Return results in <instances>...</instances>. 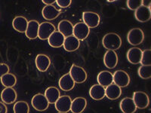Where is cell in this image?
<instances>
[{
    "mask_svg": "<svg viewBox=\"0 0 151 113\" xmlns=\"http://www.w3.org/2000/svg\"><path fill=\"white\" fill-rule=\"evenodd\" d=\"M138 75L142 79H149L151 78V66H141L137 70Z\"/></svg>",
    "mask_w": 151,
    "mask_h": 113,
    "instance_id": "obj_31",
    "label": "cell"
},
{
    "mask_svg": "<svg viewBox=\"0 0 151 113\" xmlns=\"http://www.w3.org/2000/svg\"><path fill=\"white\" fill-rule=\"evenodd\" d=\"M42 2L47 5H52L55 2H56L55 0H42Z\"/></svg>",
    "mask_w": 151,
    "mask_h": 113,
    "instance_id": "obj_38",
    "label": "cell"
},
{
    "mask_svg": "<svg viewBox=\"0 0 151 113\" xmlns=\"http://www.w3.org/2000/svg\"><path fill=\"white\" fill-rule=\"evenodd\" d=\"M58 113H67V112H58Z\"/></svg>",
    "mask_w": 151,
    "mask_h": 113,
    "instance_id": "obj_39",
    "label": "cell"
},
{
    "mask_svg": "<svg viewBox=\"0 0 151 113\" xmlns=\"http://www.w3.org/2000/svg\"><path fill=\"white\" fill-rule=\"evenodd\" d=\"M142 5L141 0H128L127 6L130 10L136 11Z\"/></svg>",
    "mask_w": 151,
    "mask_h": 113,
    "instance_id": "obj_33",
    "label": "cell"
},
{
    "mask_svg": "<svg viewBox=\"0 0 151 113\" xmlns=\"http://www.w3.org/2000/svg\"><path fill=\"white\" fill-rule=\"evenodd\" d=\"M150 0H142V5L144 6V7L150 8Z\"/></svg>",
    "mask_w": 151,
    "mask_h": 113,
    "instance_id": "obj_37",
    "label": "cell"
},
{
    "mask_svg": "<svg viewBox=\"0 0 151 113\" xmlns=\"http://www.w3.org/2000/svg\"><path fill=\"white\" fill-rule=\"evenodd\" d=\"M69 74L74 81V82L77 84L84 83L87 79V73L83 67L73 64Z\"/></svg>",
    "mask_w": 151,
    "mask_h": 113,
    "instance_id": "obj_2",
    "label": "cell"
},
{
    "mask_svg": "<svg viewBox=\"0 0 151 113\" xmlns=\"http://www.w3.org/2000/svg\"><path fill=\"white\" fill-rule=\"evenodd\" d=\"M98 84L106 87L113 83V74L109 71H102L98 75L97 77Z\"/></svg>",
    "mask_w": 151,
    "mask_h": 113,
    "instance_id": "obj_25",
    "label": "cell"
},
{
    "mask_svg": "<svg viewBox=\"0 0 151 113\" xmlns=\"http://www.w3.org/2000/svg\"><path fill=\"white\" fill-rule=\"evenodd\" d=\"M31 104L33 108L39 112H43L48 108L49 103L44 94H37L33 96L31 100Z\"/></svg>",
    "mask_w": 151,
    "mask_h": 113,
    "instance_id": "obj_5",
    "label": "cell"
},
{
    "mask_svg": "<svg viewBox=\"0 0 151 113\" xmlns=\"http://www.w3.org/2000/svg\"><path fill=\"white\" fill-rule=\"evenodd\" d=\"M142 56V50L139 48H132L128 51L127 52V59L128 61L132 64H140Z\"/></svg>",
    "mask_w": 151,
    "mask_h": 113,
    "instance_id": "obj_16",
    "label": "cell"
},
{
    "mask_svg": "<svg viewBox=\"0 0 151 113\" xmlns=\"http://www.w3.org/2000/svg\"><path fill=\"white\" fill-rule=\"evenodd\" d=\"M1 99L5 104H12L17 99V92L13 87H5L1 93Z\"/></svg>",
    "mask_w": 151,
    "mask_h": 113,
    "instance_id": "obj_11",
    "label": "cell"
},
{
    "mask_svg": "<svg viewBox=\"0 0 151 113\" xmlns=\"http://www.w3.org/2000/svg\"><path fill=\"white\" fill-rule=\"evenodd\" d=\"M14 113H29V106L27 102L25 101H17L14 103Z\"/></svg>",
    "mask_w": 151,
    "mask_h": 113,
    "instance_id": "obj_30",
    "label": "cell"
},
{
    "mask_svg": "<svg viewBox=\"0 0 151 113\" xmlns=\"http://www.w3.org/2000/svg\"><path fill=\"white\" fill-rule=\"evenodd\" d=\"M90 33V29L86 24L83 22H79L73 26V36H75L79 41H83L88 36Z\"/></svg>",
    "mask_w": 151,
    "mask_h": 113,
    "instance_id": "obj_6",
    "label": "cell"
},
{
    "mask_svg": "<svg viewBox=\"0 0 151 113\" xmlns=\"http://www.w3.org/2000/svg\"><path fill=\"white\" fill-rule=\"evenodd\" d=\"M58 32H60L62 35H64V37L72 36L73 31V25L70 21L67 20H63L60 21L58 26Z\"/></svg>",
    "mask_w": 151,
    "mask_h": 113,
    "instance_id": "obj_27",
    "label": "cell"
},
{
    "mask_svg": "<svg viewBox=\"0 0 151 113\" xmlns=\"http://www.w3.org/2000/svg\"><path fill=\"white\" fill-rule=\"evenodd\" d=\"M87 106V100L84 97H76L72 100L70 111L73 113H82Z\"/></svg>",
    "mask_w": 151,
    "mask_h": 113,
    "instance_id": "obj_21",
    "label": "cell"
},
{
    "mask_svg": "<svg viewBox=\"0 0 151 113\" xmlns=\"http://www.w3.org/2000/svg\"><path fill=\"white\" fill-rule=\"evenodd\" d=\"M72 1L71 0H57L56 3L58 4L59 7L60 8H67L70 5Z\"/></svg>",
    "mask_w": 151,
    "mask_h": 113,
    "instance_id": "obj_34",
    "label": "cell"
},
{
    "mask_svg": "<svg viewBox=\"0 0 151 113\" xmlns=\"http://www.w3.org/2000/svg\"><path fill=\"white\" fill-rule=\"evenodd\" d=\"M140 64L142 66H150L151 65V50L146 49L142 51V56Z\"/></svg>",
    "mask_w": 151,
    "mask_h": 113,
    "instance_id": "obj_32",
    "label": "cell"
},
{
    "mask_svg": "<svg viewBox=\"0 0 151 113\" xmlns=\"http://www.w3.org/2000/svg\"><path fill=\"white\" fill-rule=\"evenodd\" d=\"M133 101L137 109H146L150 105L149 96L143 91H136L133 94Z\"/></svg>",
    "mask_w": 151,
    "mask_h": 113,
    "instance_id": "obj_4",
    "label": "cell"
},
{
    "mask_svg": "<svg viewBox=\"0 0 151 113\" xmlns=\"http://www.w3.org/2000/svg\"><path fill=\"white\" fill-rule=\"evenodd\" d=\"M113 83L119 87H127L130 83L129 74L123 70H117L113 74Z\"/></svg>",
    "mask_w": 151,
    "mask_h": 113,
    "instance_id": "obj_9",
    "label": "cell"
},
{
    "mask_svg": "<svg viewBox=\"0 0 151 113\" xmlns=\"http://www.w3.org/2000/svg\"><path fill=\"white\" fill-rule=\"evenodd\" d=\"M103 46L109 51L118 50L122 45V39L120 36L114 33H110L105 35L102 39Z\"/></svg>",
    "mask_w": 151,
    "mask_h": 113,
    "instance_id": "obj_1",
    "label": "cell"
},
{
    "mask_svg": "<svg viewBox=\"0 0 151 113\" xmlns=\"http://www.w3.org/2000/svg\"><path fill=\"white\" fill-rule=\"evenodd\" d=\"M79 45H80V41L72 35L65 37L63 46L65 51L68 52H73L76 51L79 48Z\"/></svg>",
    "mask_w": 151,
    "mask_h": 113,
    "instance_id": "obj_17",
    "label": "cell"
},
{
    "mask_svg": "<svg viewBox=\"0 0 151 113\" xmlns=\"http://www.w3.org/2000/svg\"><path fill=\"white\" fill-rule=\"evenodd\" d=\"M9 72V67L5 64H0V79Z\"/></svg>",
    "mask_w": 151,
    "mask_h": 113,
    "instance_id": "obj_35",
    "label": "cell"
},
{
    "mask_svg": "<svg viewBox=\"0 0 151 113\" xmlns=\"http://www.w3.org/2000/svg\"><path fill=\"white\" fill-rule=\"evenodd\" d=\"M119 107L123 113H134L137 110V107L133 99L130 97L123 98L120 101Z\"/></svg>",
    "mask_w": 151,
    "mask_h": 113,
    "instance_id": "obj_24",
    "label": "cell"
},
{
    "mask_svg": "<svg viewBox=\"0 0 151 113\" xmlns=\"http://www.w3.org/2000/svg\"><path fill=\"white\" fill-rule=\"evenodd\" d=\"M45 97L49 104H55L56 101L60 97V91L56 87H49L45 91Z\"/></svg>",
    "mask_w": 151,
    "mask_h": 113,
    "instance_id": "obj_28",
    "label": "cell"
},
{
    "mask_svg": "<svg viewBox=\"0 0 151 113\" xmlns=\"http://www.w3.org/2000/svg\"><path fill=\"white\" fill-rule=\"evenodd\" d=\"M55 26L54 24L49 22H42L40 24L39 26V33L38 38L41 40H47L49 36L55 32Z\"/></svg>",
    "mask_w": 151,
    "mask_h": 113,
    "instance_id": "obj_8",
    "label": "cell"
},
{
    "mask_svg": "<svg viewBox=\"0 0 151 113\" xmlns=\"http://www.w3.org/2000/svg\"><path fill=\"white\" fill-rule=\"evenodd\" d=\"M104 64L108 69H114L118 64V56L114 51H107L104 56Z\"/></svg>",
    "mask_w": 151,
    "mask_h": 113,
    "instance_id": "obj_12",
    "label": "cell"
},
{
    "mask_svg": "<svg viewBox=\"0 0 151 113\" xmlns=\"http://www.w3.org/2000/svg\"><path fill=\"white\" fill-rule=\"evenodd\" d=\"M7 106L2 102H0V113H7Z\"/></svg>",
    "mask_w": 151,
    "mask_h": 113,
    "instance_id": "obj_36",
    "label": "cell"
},
{
    "mask_svg": "<svg viewBox=\"0 0 151 113\" xmlns=\"http://www.w3.org/2000/svg\"><path fill=\"white\" fill-rule=\"evenodd\" d=\"M58 84L60 89L64 91H71L72 89H73L74 86H75V82L69 73L65 74L62 77H60Z\"/></svg>",
    "mask_w": 151,
    "mask_h": 113,
    "instance_id": "obj_23",
    "label": "cell"
},
{
    "mask_svg": "<svg viewBox=\"0 0 151 113\" xmlns=\"http://www.w3.org/2000/svg\"><path fill=\"white\" fill-rule=\"evenodd\" d=\"M36 68L40 72H45L48 70L49 68L50 64H51V60L47 55L45 54H38L36 57Z\"/></svg>",
    "mask_w": 151,
    "mask_h": 113,
    "instance_id": "obj_13",
    "label": "cell"
},
{
    "mask_svg": "<svg viewBox=\"0 0 151 113\" xmlns=\"http://www.w3.org/2000/svg\"><path fill=\"white\" fill-rule=\"evenodd\" d=\"M60 14V10L56 9L54 5H45L42 11V17L47 21H52L58 17Z\"/></svg>",
    "mask_w": 151,
    "mask_h": 113,
    "instance_id": "obj_15",
    "label": "cell"
},
{
    "mask_svg": "<svg viewBox=\"0 0 151 113\" xmlns=\"http://www.w3.org/2000/svg\"><path fill=\"white\" fill-rule=\"evenodd\" d=\"M122 94L121 87L115 84H111L105 88V96L111 100H115L118 99Z\"/></svg>",
    "mask_w": 151,
    "mask_h": 113,
    "instance_id": "obj_22",
    "label": "cell"
},
{
    "mask_svg": "<svg viewBox=\"0 0 151 113\" xmlns=\"http://www.w3.org/2000/svg\"><path fill=\"white\" fill-rule=\"evenodd\" d=\"M27 19L23 16H17L12 21V26L16 31L21 33H25L27 28Z\"/></svg>",
    "mask_w": 151,
    "mask_h": 113,
    "instance_id": "obj_20",
    "label": "cell"
},
{
    "mask_svg": "<svg viewBox=\"0 0 151 113\" xmlns=\"http://www.w3.org/2000/svg\"><path fill=\"white\" fill-rule=\"evenodd\" d=\"M89 95L94 100H101L105 97V87L100 84H94L89 90Z\"/></svg>",
    "mask_w": 151,
    "mask_h": 113,
    "instance_id": "obj_26",
    "label": "cell"
},
{
    "mask_svg": "<svg viewBox=\"0 0 151 113\" xmlns=\"http://www.w3.org/2000/svg\"><path fill=\"white\" fill-rule=\"evenodd\" d=\"M134 17H135L136 20L139 22H147L151 18L150 9L141 5V7L138 8L134 12Z\"/></svg>",
    "mask_w": 151,
    "mask_h": 113,
    "instance_id": "obj_14",
    "label": "cell"
},
{
    "mask_svg": "<svg viewBox=\"0 0 151 113\" xmlns=\"http://www.w3.org/2000/svg\"><path fill=\"white\" fill-rule=\"evenodd\" d=\"M39 26H40V23L37 21L32 20V21H28L27 28L25 32V35L29 39L33 40L38 38Z\"/></svg>",
    "mask_w": 151,
    "mask_h": 113,
    "instance_id": "obj_18",
    "label": "cell"
},
{
    "mask_svg": "<svg viewBox=\"0 0 151 113\" xmlns=\"http://www.w3.org/2000/svg\"><path fill=\"white\" fill-rule=\"evenodd\" d=\"M72 99L70 97L67 95L60 96L55 103V109L59 112H68L70 110Z\"/></svg>",
    "mask_w": 151,
    "mask_h": 113,
    "instance_id": "obj_10",
    "label": "cell"
},
{
    "mask_svg": "<svg viewBox=\"0 0 151 113\" xmlns=\"http://www.w3.org/2000/svg\"><path fill=\"white\" fill-rule=\"evenodd\" d=\"M83 23L87 25L89 29H93L98 26L101 21V17L99 14L94 12L85 11L83 13Z\"/></svg>",
    "mask_w": 151,
    "mask_h": 113,
    "instance_id": "obj_7",
    "label": "cell"
},
{
    "mask_svg": "<svg viewBox=\"0 0 151 113\" xmlns=\"http://www.w3.org/2000/svg\"><path fill=\"white\" fill-rule=\"evenodd\" d=\"M144 33L140 28H133L130 29L127 34V40L130 45L133 46L141 45L144 41Z\"/></svg>",
    "mask_w": 151,
    "mask_h": 113,
    "instance_id": "obj_3",
    "label": "cell"
},
{
    "mask_svg": "<svg viewBox=\"0 0 151 113\" xmlns=\"http://www.w3.org/2000/svg\"><path fill=\"white\" fill-rule=\"evenodd\" d=\"M65 37L58 31H55L48 39V44L52 48H60L64 45Z\"/></svg>",
    "mask_w": 151,
    "mask_h": 113,
    "instance_id": "obj_19",
    "label": "cell"
},
{
    "mask_svg": "<svg viewBox=\"0 0 151 113\" xmlns=\"http://www.w3.org/2000/svg\"><path fill=\"white\" fill-rule=\"evenodd\" d=\"M1 82L5 87H13L17 83L15 75L12 73H7L1 78Z\"/></svg>",
    "mask_w": 151,
    "mask_h": 113,
    "instance_id": "obj_29",
    "label": "cell"
}]
</instances>
